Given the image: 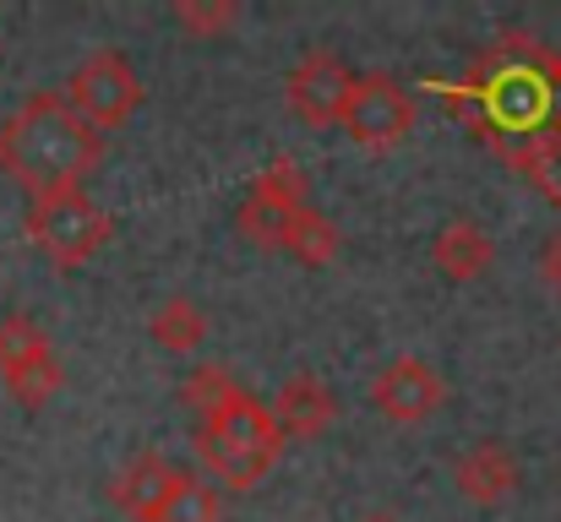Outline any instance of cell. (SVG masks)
Here are the masks:
<instances>
[{
  "mask_svg": "<svg viewBox=\"0 0 561 522\" xmlns=\"http://www.w3.org/2000/svg\"><path fill=\"white\" fill-rule=\"evenodd\" d=\"M99 159L104 137L88 131L60 93H33L0 120V174H11L27 190V201L82 190Z\"/></svg>",
  "mask_w": 561,
  "mask_h": 522,
  "instance_id": "obj_1",
  "label": "cell"
},
{
  "mask_svg": "<svg viewBox=\"0 0 561 522\" xmlns=\"http://www.w3.org/2000/svg\"><path fill=\"white\" fill-rule=\"evenodd\" d=\"M191 452L202 457V468L213 479H224L229 490H251L267 479V468L278 463L284 452V436L267 414L262 397L251 392H234L213 419H196V436H191Z\"/></svg>",
  "mask_w": 561,
  "mask_h": 522,
  "instance_id": "obj_2",
  "label": "cell"
},
{
  "mask_svg": "<svg viewBox=\"0 0 561 522\" xmlns=\"http://www.w3.org/2000/svg\"><path fill=\"white\" fill-rule=\"evenodd\" d=\"M22 234L55 262V267H82L88 256H99L115 234V218L88 196V190H60V196H38L27 201Z\"/></svg>",
  "mask_w": 561,
  "mask_h": 522,
  "instance_id": "obj_3",
  "label": "cell"
},
{
  "mask_svg": "<svg viewBox=\"0 0 561 522\" xmlns=\"http://www.w3.org/2000/svg\"><path fill=\"white\" fill-rule=\"evenodd\" d=\"M66 104H71V115L88 126V131H121L137 109H142V77H137V66H131V55L126 49H93L77 71H71V82H66V93H60Z\"/></svg>",
  "mask_w": 561,
  "mask_h": 522,
  "instance_id": "obj_4",
  "label": "cell"
},
{
  "mask_svg": "<svg viewBox=\"0 0 561 522\" xmlns=\"http://www.w3.org/2000/svg\"><path fill=\"white\" fill-rule=\"evenodd\" d=\"M0 381L22 408H44L66 386V364L55 359L49 333L33 316H5L0 322Z\"/></svg>",
  "mask_w": 561,
  "mask_h": 522,
  "instance_id": "obj_5",
  "label": "cell"
},
{
  "mask_svg": "<svg viewBox=\"0 0 561 522\" xmlns=\"http://www.w3.org/2000/svg\"><path fill=\"white\" fill-rule=\"evenodd\" d=\"M339 126L350 131L355 148H366V153H392V148L409 142V131H414V98H409L392 77H381V71H376V77H355Z\"/></svg>",
  "mask_w": 561,
  "mask_h": 522,
  "instance_id": "obj_6",
  "label": "cell"
},
{
  "mask_svg": "<svg viewBox=\"0 0 561 522\" xmlns=\"http://www.w3.org/2000/svg\"><path fill=\"white\" fill-rule=\"evenodd\" d=\"M442 403H447V381L420 353H398L371 375V408L387 414L392 425H425Z\"/></svg>",
  "mask_w": 561,
  "mask_h": 522,
  "instance_id": "obj_7",
  "label": "cell"
},
{
  "mask_svg": "<svg viewBox=\"0 0 561 522\" xmlns=\"http://www.w3.org/2000/svg\"><path fill=\"white\" fill-rule=\"evenodd\" d=\"M350 88H355V71H350L339 55L317 49V55H306V60L284 77V104H289L295 120H306L311 131H322V126H339V120H344Z\"/></svg>",
  "mask_w": 561,
  "mask_h": 522,
  "instance_id": "obj_8",
  "label": "cell"
},
{
  "mask_svg": "<svg viewBox=\"0 0 561 522\" xmlns=\"http://www.w3.org/2000/svg\"><path fill=\"white\" fill-rule=\"evenodd\" d=\"M267 414H273V425H278L284 441H317V436L339 419V397H333V386H328L322 375L300 370V375H289V381L273 392Z\"/></svg>",
  "mask_w": 561,
  "mask_h": 522,
  "instance_id": "obj_9",
  "label": "cell"
},
{
  "mask_svg": "<svg viewBox=\"0 0 561 522\" xmlns=\"http://www.w3.org/2000/svg\"><path fill=\"white\" fill-rule=\"evenodd\" d=\"M518 479H524V468H518V457L502 441H480V446L453 457V485L474 507H502L518 490Z\"/></svg>",
  "mask_w": 561,
  "mask_h": 522,
  "instance_id": "obj_10",
  "label": "cell"
},
{
  "mask_svg": "<svg viewBox=\"0 0 561 522\" xmlns=\"http://www.w3.org/2000/svg\"><path fill=\"white\" fill-rule=\"evenodd\" d=\"M175 479H181V468H175L170 457L142 452V457H131L126 468H115V479H110V507L126 512L131 522H153L159 507L170 501Z\"/></svg>",
  "mask_w": 561,
  "mask_h": 522,
  "instance_id": "obj_11",
  "label": "cell"
},
{
  "mask_svg": "<svg viewBox=\"0 0 561 522\" xmlns=\"http://www.w3.org/2000/svg\"><path fill=\"white\" fill-rule=\"evenodd\" d=\"M480 98L491 109V120H507V126H540L546 109H551V82L546 71H529V66H502L480 82Z\"/></svg>",
  "mask_w": 561,
  "mask_h": 522,
  "instance_id": "obj_12",
  "label": "cell"
},
{
  "mask_svg": "<svg viewBox=\"0 0 561 522\" xmlns=\"http://www.w3.org/2000/svg\"><path fill=\"white\" fill-rule=\"evenodd\" d=\"M431 262H436V272H442L447 283H474V278L491 272L496 245H491V234H485L474 218L458 212V218L442 223V234H436V245H431Z\"/></svg>",
  "mask_w": 561,
  "mask_h": 522,
  "instance_id": "obj_13",
  "label": "cell"
},
{
  "mask_svg": "<svg viewBox=\"0 0 561 522\" xmlns=\"http://www.w3.org/2000/svg\"><path fill=\"white\" fill-rule=\"evenodd\" d=\"M339 245H344L339 223L322 218L317 207H300V212H289V223H284L278 256H289V262H300V267H328V262L339 256Z\"/></svg>",
  "mask_w": 561,
  "mask_h": 522,
  "instance_id": "obj_14",
  "label": "cell"
},
{
  "mask_svg": "<svg viewBox=\"0 0 561 522\" xmlns=\"http://www.w3.org/2000/svg\"><path fill=\"white\" fill-rule=\"evenodd\" d=\"M245 201H256V207H267V212H300V207H311V174L300 170L295 159H273V164H262L256 179H251V190H245Z\"/></svg>",
  "mask_w": 561,
  "mask_h": 522,
  "instance_id": "obj_15",
  "label": "cell"
},
{
  "mask_svg": "<svg viewBox=\"0 0 561 522\" xmlns=\"http://www.w3.org/2000/svg\"><path fill=\"white\" fill-rule=\"evenodd\" d=\"M148 338L164 348V353L186 359V353H196V348L207 344V316H202V305H191L186 294H175V300H164L148 316Z\"/></svg>",
  "mask_w": 561,
  "mask_h": 522,
  "instance_id": "obj_16",
  "label": "cell"
},
{
  "mask_svg": "<svg viewBox=\"0 0 561 522\" xmlns=\"http://www.w3.org/2000/svg\"><path fill=\"white\" fill-rule=\"evenodd\" d=\"M153 522H224V496H218V485H207V479H196V474L181 468L170 501L159 507Z\"/></svg>",
  "mask_w": 561,
  "mask_h": 522,
  "instance_id": "obj_17",
  "label": "cell"
},
{
  "mask_svg": "<svg viewBox=\"0 0 561 522\" xmlns=\"http://www.w3.org/2000/svg\"><path fill=\"white\" fill-rule=\"evenodd\" d=\"M234 392H245V386H240L224 364H202V370H191L186 381H181V397H186V408L196 414V419H213Z\"/></svg>",
  "mask_w": 561,
  "mask_h": 522,
  "instance_id": "obj_18",
  "label": "cell"
},
{
  "mask_svg": "<svg viewBox=\"0 0 561 522\" xmlns=\"http://www.w3.org/2000/svg\"><path fill=\"white\" fill-rule=\"evenodd\" d=\"M175 22L186 27L191 38H224V33H234L240 27V5L234 0H181L175 5Z\"/></svg>",
  "mask_w": 561,
  "mask_h": 522,
  "instance_id": "obj_19",
  "label": "cell"
},
{
  "mask_svg": "<svg viewBox=\"0 0 561 522\" xmlns=\"http://www.w3.org/2000/svg\"><path fill=\"white\" fill-rule=\"evenodd\" d=\"M284 223H289L284 212H267V207H256V201H240V207H234V234L251 240L256 251H278Z\"/></svg>",
  "mask_w": 561,
  "mask_h": 522,
  "instance_id": "obj_20",
  "label": "cell"
},
{
  "mask_svg": "<svg viewBox=\"0 0 561 522\" xmlns=\"http://www.w3.org/2000/svg\"><path fill=\"white\" fill-rule=\"evenodd\" d=\"M371 522H392V518H371Z\"/></svg>",
  "mask_w": 561,
  "mask_h": 522,
  "instance_id": "obj_21",
  "label": "cell"
}]
</instances>
